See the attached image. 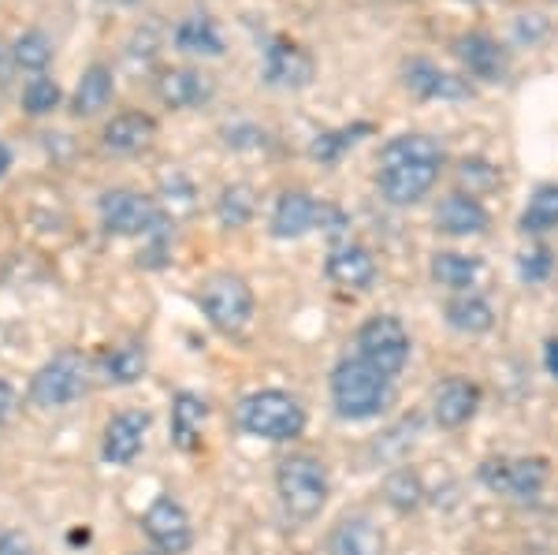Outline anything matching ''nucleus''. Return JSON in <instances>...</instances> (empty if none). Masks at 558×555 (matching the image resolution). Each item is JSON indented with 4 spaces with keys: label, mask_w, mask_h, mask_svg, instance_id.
Returning a JSON list of instances; mask_svg holds the SVG:
<instances>
[{
    "label": "nucleus",
    "mask_w": 558,
    "mask_h": 555,
    "mask_svg": "<svg viewBox=\"0 0 558 555\" xmlns=\"http://www.w3.org/2000/svg\"><path fill=\"white\" fill-rule=\"evenodd\" d=\"M444 172V149L428 134H395L376 160V186L391 205H417Z\"/></svg>",
    "instance_id": "f257e3e1"
},
{
    "label": "nucleus",
    "mask_w": 558,
    "mask_h": 555,
    "mask_svg": "<svg viewBox=\"0 0 558 555\" xmlns=\"http://www.w3.org/2000/svg\"><path fill=\"white\" fill-rule=\"evenodd\" d=\"M331 391V410L343 422H373L395 402V381L384 377L380 370L365 362V358H343L336 362L328 377Z\"/></svg>",
    "instance_id": "f03ea898"
},
{
    "label": "nucleus",
    "mask_w": 558,
    "mask_h": 555,
    "mask_svg": "<svg viewBox=\"0 0 558 555\" xmlns=\"http://www.w3.org/2000/svg\"><path fill=\"white\" fill-rule=\"evenodd\" d=\"M276 496L291 522H313L331 496L328 467L310 451H291L276 462Z\"/></svg>",
    "instance_id": "7ed1b4c3"
},
{
    "label": "nucleus",
    "mask_w": 558,
    "mask_h": 555,
    "mask_svg": "<svg viewBox=\"0 0 558 555\" xmlns=\"http://www.w3.org/2000/svg\"><path fill=\"white\" fill-rule=\"evenodd\" d=\"M94 381V358L75 351V347H64V351L49 354L34 370L31 384H26V399L38 410H64L75 407L78 399H86Z\"/></svg>",
    "instance_id": "20e7f679"
},
{
    "label": "nucleus",
    "mask_w": 558,
    "mask_h": 555,
    "mask_svg": "<svg viewBox=\"0 0 558 555\" xmlns=\"http://www.w3.org/2000/svg\"><path fill=\"white\" fill-rule=\"evenodd\" d=\"M235 425L246 436H254V441L291 444L305 433V407L291 391L260 388V391H250L246 399H239Z\"/></svg>",
    "instance_id": "39448f33"
},
{
    "label": "nucleus",
    "mask_w": 558,
    "mask_h": 555,
    "mask_svg": "<svg viewBox=\"0 0 558 555\" xmlns=\"http://www.w3.org/2000/svg\"><path fill=\"white\" fill-rule=\"evenodd\" d=\"M97 220L108 236L116 239H146V243H157V239L172 236V220L160 209L149 194L131 191V186H112L97 198Z\"/></svg>",
    "instance_id": "423d86ee"
},
{
    "label": "nucleus",
    "mask_w": 558,
    "mask_h": 555,
    "mask_svg": "<svg viewBox=\"0 0 558 555\" xmlns=\"http://www.w3.org/2000/svg\"><path fill=\"white\" fill-rule=\"evenodd\" d=\"M197 306H202L205 321L216 328L220 336H239L250 328L257 310L254 288L242 280L239 273H213L202 280L197 288Z\"/></svg>",
    "instance_id": "0eeeda50"
},
{
    "label": "nucleus",
    "mask_w": 558,
    "mask_h": 555,
    "mask_svg": "<svg viewBox=\"0 0 558 555\" xmlns=\"http://www.w3.org/2000/svg\"><path fill=\"white\" fill-rule=\"evenodd\" d=\"M357 343V358H365L373 370H380L384 377H399L410 362V351H413V339H410V328L402 325V317L395 313H376L368 317L354 336Z\"/></svg>",
    "instance_id": "6e6552de"
},
{
    "label": "nucleus",
    "mask_w": 558,
    "mask_h": 555,
    "mask_svg": "<svg viewBox=\"0 0 558 555\" xmlns=\"http://www.w3.org/2000/svg\"><path fill=\"white\" fill-rule=\"evenodd\" d=\"M476 478L481 485L495 492V496H510V499H536L539 492L547 488V459H536V455H492L476 467Z\"/></svg>",
    "instance_id": "1a4fd4ad"
},
{
    "label": "nucleus",
    "mask_w": 558,
    "mask_h": 555,
    "mask_svg": "<svg viewBox=\"0 0 558 555\" xmlns=\"http://www.w3.org/2000/svg\"><path fill=\"white\" fill-rule=\"evenodd\" d=\"M142 530L149 536V548H157L160 555H186L194 548V522L172 492L153 496V504L142 515Z\"/></svg>",
    "instance_id": "9d476101"
},
{
    "label": "nucleus",
    "mask_w": 558,
    "mask_h": 555,
    "mask_svg": "<svg viewBox=\"0 0 558 555\" xmlns=\"http://www.w3.org/2000/svg\"><path fill=\"white\" fill-rule=\"evenodd\" d=\"M149 429H153V414L146 407L116 410L101 429V459L108 467H131L146 451Z\"/></svg>",
    "instance_id": "9b49d317"
},
{
    "label": "nucleus",
    "mask_w": 558,
    "mask_h": 555,
    "mask_svg": "<svg viewBox=\"0 0 558 555\" xmlns=\"http://www.w3.org/2000/svg\"><path fill=\"white\" fill-rule=\"evenodd\" d=\"M260 79L272 89H305L317 79V60L291 38H272L260 57Z\"/></svg>",
    "instance_id": "f8f14e48"
},
{
    "label": "nucleus",
    "mask_w": 558,
    "mask_h": 555,
    "mask_svg": "<svg viewBox=\"0 0 558 555\" xmlns=\"http://www.w3.org/2000/svg\"><path fill=\"white\" fill-rule=\"evenodd\" d=\"M402 86H407L410 94H417L421 101H465V97H473L470 79H458L451 71H444L439 64L421 60V57L402 64Z\"/></svg>",
    "instance_id": "ddd939ff"
},
{
    "label": "nucleus",
    "mask_w": 558,
    "mask_h": 555,
    "mask_svg": "<svg viewBox=\"0 0 558 555\" xmlns=\"http://www.w3.org/2000/svg\"><path fill=\"white\" fill-rule=\"evenodd\" d=\"M454 57L462 60V68L470 75L484 79V83H502L510 71V52L507 45H499L492 34L484 31H470L454 38Z\"/></svg>",
    "instance_id": "4468645a"
},
{
    "label": "nucleus",
    "mask_w": 558,
    "mask_h": 555,
    "mask_svg": "<svg viewBox=\"0 0 558 555\" xmlns=\"http://www.w3.org/2000/svg\"><path fill=\"white\" fill-rule=\"evenodd\" d=\"M146 373H149V347L138 343V339L105 347V351L94 358V377L108 384V388H131V384H138Z\"/></svg>",
    "instance_id": "2eb2a0df"
},
{
    "label": "nucleus",
    "mask_w": 558,
    "mask_h": 555,
    "mask_svg": "<svg viewBox=\"0 0 558 555\" xmlns=\"http://www.w3.org/2000/svg\"><path fill=\"white\" fill-rule=\"evenodd\" d=\"M476 407H481V388L470 377H447L432 391V418L439 429H462L473 422Z\"/></svg>",
    "instance_id": "dca6fc26"
},
{
    "label": "nucleus",
    "mask_w": 558,
    "mask_h": 555,
    "mask_svg": "<svg viewBox=\"0 0 558 555\" xmlns=\"http://www.w3.org/2000/svg\"><path fill=\"white\" fill-rule=\"evenodd\" d=\"M320 205L310 191H283L272 205V220H268V231L272 239H302L310 231H317L320 224Z\"/></svg>",
    "instance_id": "f3484780"
},
{
    "label": "nucleus",
    "mask_w": 558,
    "mask_h": 555,
    "mask_svg": "<svg viewBox=\"0 0 558 555\" xmlns=\"http://www.w3.org/2000/svg\"><path fill=\"white\" fill-rule=\"evenodd\" d=\"M216 94V79L202 68H172L157 79V97L168 109H202Z\"/></svg>",
    "instance_id": "a211bd4d"
},
{
    "label": "nucleus",
    "mask_w": 558,
    "mask_h": 555,
    "mask_svg": "<svg viewBox=\"0 0 558 555\" xmlns=\"http://www.w3.org/2000/svg\"><path fill=\"white\" fill-rule=\"evenodd\" d=\"M157 138V120L149 112H120L101 128V149L112 157H134Z\"/></svg>",
    "instance_id": "6ab92c4d"
},
{
    "label": "nucleus",
    "mask_w": 558,
    "mask_h": 555,
    "mask_svg": "<svg viewBox=\"0 0 558 555\" xmlns=\"http://www.w3.org/2000/svg\"><path fill=\"white\" fill-rule=\"evenodd\" d=\"M328 280L331 283H339V288H347V291H368L376 283V257H373V250L362 246V243H339V246H331V254H328Z\"/></svg>",
    "instance_id": "aec40b11"
},
{
    "label": "nucleus",
    "mask_w": 558,
    "mask_h": 555,
    "mask_svg": "<svg viewBox=\"0 0 558 555\" xmlns=\"http://www.w3.org/2000/svg\"><path fill=\"white\" fill-rule=\"evenodd\" d=\"M488 224H492L488 209L481 205V198H473V194H465V191L447 194V198L436 205V228L444 231V236H454V239L484 236Z\"/></svg>",
    "instance_id": "412c9836"
},
{
    "label": "nucleus",
    "mask_w": 558,
    "mask_h": 555,
    "mask_svg": "<svg viewBox=\"0 0 558 555\" xmlns=\"http://www.w3.org/2000/svg\"><path fill=\"white\" fill-rule=\"evenodd\" d=\"M328 555H384V533L368 515H343L324 544Z\"/></svg>",
    "instance_id": "4be33fe9"
},
{
    "label": "nucleus",
    "mask_w": 558,
    "mask_h": 555,
    "mask_svg": "<svg viewBox=\"0 0 558 555\" xmlns=\"http://www.w3.org/2000/svg\"><path fill=\"white\" fill-rule=\"evenodd\" d=\"M116 97V75L108 64H89L78 79L75 94H71V116L89 120V116H101Z\"/></svg>",
    "instance_id": "5701e85b"
},
{
    "label": "nucleus",
    "mask_w": 558,
    "mask_h": 555,
    "mask_svg": "<svg viewBox=\"0 0 558 555\" xmlns=\"http://www.w3.org/2000/svg\"><path fill=\"white\" fill-rule=\"evenodd\" d=\"M205 422H209V402L197 396V391H175L172 396V444L179 451H197Z\"/></svg>",
    "instance_id": "b1692460"
},
{
    "label": "nucleus",
    "mask_w": 558,
    "mask_h": 555,
    "mask_svg": "<svg viewBox=\"0 0 558 555\" xmlns=\"http://www.w3.org/2000/svg\"><path fill=\"white\" fill-rule=\"evenodd\" d=\"M175 49L186 57H223V34L209 12H191L175 26Z\"/></svg>",
    "instance_id": "393cba45"
},
{
    "label": "nucleus",
    "mask_w": 558,
    "mask_h": 555,
    "mask_svg": "<svg viewBox=\"0 0 558 555\" xmlns=\"http://www.w3.org/2000/svg\"><path fill=\"white\" fill-rule=\"evenodd\" d=\"M447 325L454 328V333L462 336H484L495 328V310L488 299H481V294L473 291H458L451 302H447Z\"/></svg>",
    "instance_id": "a878e982"
},
{
    "label": "nucleus",
    "mask_w": 558,
    "mask_h": 555,
    "mask_svg": "<svg viewBox=\"0 0 558 555\" xmlns=\"http://www.w3.org/2000/svg\"><path fill=\"white\" fill-rule=\"evenodd\" d=\"M484 273V262L473 254H458V250H439V254H432V280L439 283V288H451L454 294L458 291H470L476 280H481Z\"/></svg>",
    "instance_id": "bb28decb"
},
{
    "label": "nucleus",
    "mask_w": 558,
    "mask_h": 555,
    "mask_svg": "<svg viewBox=\"0 0 558 555\" xmlns=\"http://www.w3.org/2000/svg\"><path fill=\"white\" fill-rule=\"evenodd\" d=\"M365 134H373V123H350V128L324 131V134H317V138L310 142V157L317 160V165H324V168H336L339 160H343L350 149L365 138Z\"/></svg>",
    "instance_id": "cd10ccee"
},
{
    "label": "nucleus",
    "mask_w": 558,
    "mask_h": 555,
    "mask_svg": "<svg viewBox=\"0 0 558 555\" xmlns=\"http://www.w3.org/2000/svg\"><path fill=\"white\" fill-rule=\"evenodd\" d=\"M52 38L38 26H31V31H23L20 38L12 41V49H8V57H12V68L20 71H31V75H45V68L52 64Z\"/></svg>",
    "instance_id": "c85d7f7f"
},
{
    "label": "nucleus",
    "mask_w": 558,
    "mask_h": 555,
    "mask_svg": "<svg viewBox=\"0 0 558 555\" xmlns=\"http://www.w3.org/2000/svg\"><path fill=\"white\" fill-rule=\"evenodd\" d=\"M257 213V198H254V186L246 183H228L216 198V220L223 224L228 231H239L254 220Z\"/></svg>",
    "instance_id": "c756f323"
},
{
    "label": "nucleus",
    "mask_w": 558,
    "mask_h": 555,
    "mask_svg": "<svg viewBox=\"0 0 558 555\" xmlns=\"http://www.w3.org/2000/svg\"><path fill=\"white\" fill-rule=\"evenodd\" d=\"M384 504L399 515L417 511V507L425 504V485H421L417 473H413L410 467H399V470L387 473L384 478Z\"/></svg>",
    "instance_id": "7c9ffc66"
},
{
    "label": "nucleus",
    "mask_w": 558,
    "mask_h": 555,
    "mask_svg": "<svg viewBox=\"0 0 558 555\" xmlns=\"http://www.w3.org/2000/svg\"><path fill=\"white\" fill-rule=\"evenodd\" d=\"M558 228V183H539L521 213V231L525 236H544Z\"/></svg>",
    "instance_id": "2f4dec72"
},
{
    "label": "nucleus",
    "mask_w": 558,
    "mask_h": 555,
    "mask_svg": "<svg viewBox=\"0 0 558 555\" xmlns=\"http://www.w3.org/2000/svg\"><path fill=\"white\" fill-rule=\"evenodd\" d=\"M64 101V89H60L57 79L49 75H34L31 83L23 86V112L26 116H49L60 109Z\"/></svg>",
    "instance_id": "473e14b6"
},
{
    "label": "nucleus",
    "mask_w": 558,
    "mask_h": 555,
    "mask_svg": "<svg viewBox=\"0 0 558 555\" xmlns=\"http://www.w3.org/2000/svg\"><path fill=\"white\" fill-rule=\"evenodd\" d=\"M458 179H462V186H470V194L476 198V194L499 186V168L484 157H465L462 165H458Z\"/></svg>",
    "instance_id": "72a5a7b5"
},
{
    "label": "nucleus",
    "mask_w": 558,
    "mask_h": 555,
    "mask_svg": "<svg viewBox=\"0 0 558 555\" xmlns=\"http://www.w3.org/2000/svg\"><path fill=\"white\" fill-rule=\"evenodd\" d=\"M551 268H555V254L547 246H533L518 257V276L525 283H544L551 276Z\"/></svg>",
    "instance_id": "f704fd0d"
},
{
    "label": "nucleus",
    "mask_w": 558,
    "mask_h": 555,
    "mask_svg": "<svg viewBox=\"0 0 558 555\" xmlns=\"http://www.w3.org/2000/svg\"><path fill=\"white\" fill-rule=\"evenodd\" d=\"M223 142H228L231 149H265L268 134L254 128V123H235V128L223 131Z\"/></svg>",
    "instance_id": "c9c22d12"
},
{
    "label": "nucleus",
    "mask_w": 558,
    "mask_h": 555,
    "mask_svg": "<svg viewBox=\"0 0 558 555\" xmlns=\"http://www.w3.org/2000/svg\"><path fill=\"white\" fill-rule=\"evenodd\" d=\"M0 555H34V544L31 536H26L23 530H0Z\"/></svg>",
    "instance_id": "e433bc0d"
},
{
    "label": "nucleus",
    "mask_w": 558,
    "mask_h": 555,
    "mask_svg": "<svg viewBox=\"0 0 558 555\" xmlns=\"http://www.w3.org/2000/svg\"><path fill=\"white\" fill-rule=\"evenodd\" d=\"M514 31H518V38H521V41H536L539 34L547 31V23H544V15H521Z\"/></svg>",
    "instance_id": "4c0bfd02"
},
{
    "label": "nucleus",
    "mask_w": 558,
    "mask_h": 555,
    "mask_svg": "<svg viewBox=\"0 0 558 555\" xmlns=\"http://www.w3.org/2000/svg\"><path fill=\"white\" fill-rule=\"evenodd\" d=\"M15 402H20V396H15V388L8 384L4 377H0V425L8 422V418L15 414Z\"/></svg>",
    "instance_id": "58836bf2"
},
{
    "label": "nucleus",
    "mask_w": 558,
    "mask_h": 555,
    "mask_svg": "<svg viewBox=\"0 0 558 555\" xmlns=\"http://www.w3.org/2000/svg\"><path fill=\"white\" fill-rule=\"evenodd\" d=\"M544 365H547V373L558 381V339H547L544 343Z\"/></svg>",
    "instance_id": "ea45409f"
},
{
    "label": "nucleus",
    "mask_w": 558,
    "mask_h": 555,
    "mask_svg": "<svg viewBox=\"0 0 558 555\" xmlns=\"http://www.w3.org/2000/svg\"><path fill=\"white\" fill-rule=\"evenodd\" d=\"M8 168H12V149H8L4 142H0V179L8 176Z\"/></svg>",
    "instance_id": "a19ab883"
},
{
    "label": "nucleus",
    "mask_w": 558,
    "mask_h": 555,
    "mask_svg": "<svg viewBox=\"0 0 558 555\" xmlns=\"http://www.w3.org/2000/svg\"><path fill=\"white\" fill-rule=\"evenodd\" d=\"M131 555H160L157 548H142V552H131Z\"/></svg>",
    "instance_id": "79ce46f5"
},
{
    "label": "nucleus",
    "mask_w": 558,
    "mask_h": 555,
    "mask_svg": "<svg viewBox=\"0 0 558 555\" xmlns=\"http://www.w3.org/2000/svg\"><path fill=\"white\" fill-rule=\"evenodd\" d=\"M470 4H481V0H470Z\"/></svg>",
    "instance_id": "37998d69"
}]
</instances>
